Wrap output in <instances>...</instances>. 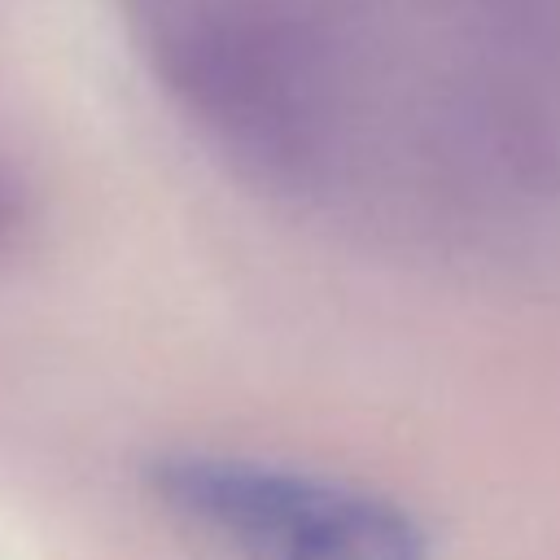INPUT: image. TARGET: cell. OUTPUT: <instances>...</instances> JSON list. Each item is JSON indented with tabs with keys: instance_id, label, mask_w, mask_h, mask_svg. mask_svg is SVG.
Here are the masks:
<instances>
[{
	"instance_id": "6da1fadb",
	"label": "cell",
	"mask_w": 560,
	"mask_h": 560,
	"mask_svg": "<svg viewBox=\"0 0 560 560\" xmlns=\"http://www.w3.org/2000/svg\"><path fill=\"white\" fill-rule=\"evenodd\" d=\"M184 118L249 179L298 188L324 153V96L298 35L262 0H118Z\"/></svg>"
},
{
	"instance_id": "7a4b0ae2",
	"label": "cell",
	"mask_w": 560,
	"mask_h": 560,
	"mask_svg": "<svg viewBox=\"0 0 560 560\" xmlns=\"http://www.w3.org/2000/svg\"><path fill=\"white\" fill-rule=\"evenodd\" d=\"M144 490L219 560H429L402 503L271 459L166 451L144 464Z\"/></svg>"
},
{
	"instance_id": "3957f363",
	"label": "cell",
	"mask_w": 560,
	"mask_h": 560,
	"mask_svg": "<svg viewBox=\"0 0 560 560\" xmlns=\"http://www.w3.org/2000/svg\"><path fill=\"white\" fill-rule=\"evenodd\" d=\"M26 228H31L26 179L9 162H0V262H9L18 254V245L26 241Z\"/></svg>"
}]
</instances>
